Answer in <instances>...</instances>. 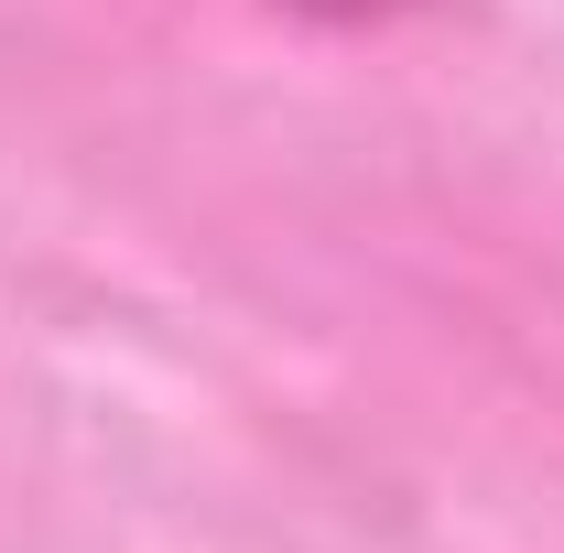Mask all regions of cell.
<instances>
[{
    "mask_svg": "<svg viewBox=\"0 0 564 553\" xmlns=\"http://www.w3.org/2000/svg\"><path fill=\"white\" fill-rule=\"evenodd\" d=\"M272 11L315 22V33H380V22H402V11H423V0H272Z\"/></svg>",
    "mask_w": 564,
    "mask_h": 553,
    "instance_id": "1",
    "label": "cell"
}]
</instances>
